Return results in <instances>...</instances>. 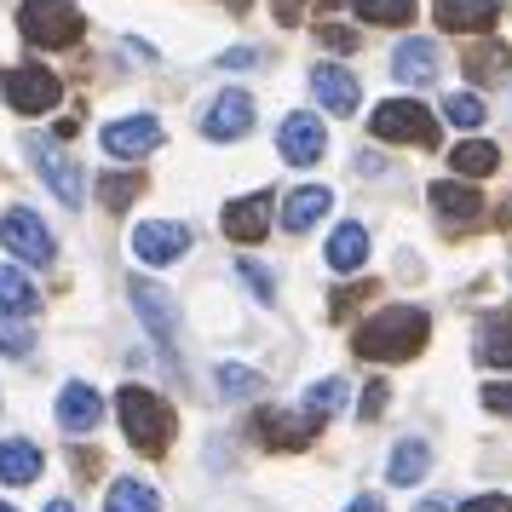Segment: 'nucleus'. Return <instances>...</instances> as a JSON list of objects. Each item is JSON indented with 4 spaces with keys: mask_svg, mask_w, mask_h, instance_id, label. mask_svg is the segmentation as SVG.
<instances>
[{
    "mask_svg": "<svg viewBox=\"0 0 512 512\" xmlns=\"http://www.w3.org/2000/svg\"><path fill=\"white\" fill-rule=\"evenodd\" d=\"M0 512H12V507H6V501H0Z\"/></svg>",
    "mask_w": 512,
    "mask_h": 512,
    "instance_id": "nucleus-47",
    "label": "nucleus"
},
{
    "mask_svg": "<svg viewBox=\"0 0 512 512\" xmlns=\"http://www.w3.org/2000/svg\"><path fill=\"white\" fill-rule=\"evenodd\" d=\"M225 6H231V12H248V0H225Z\"/></svg>",
    "mask_w": 512,
    "mask_h": 512,
    "instance_id": "nucleus-43",
    "label": "nucleus"
},
{
    "mask_svg": "<svg viewBox=\"0 0 512 512\" xmlns=\"http://www.w3.org/2000/svg\"><path fill=\"white\" fill-rule=\"evenodd\" d=\"M47 512H75V501H47Z\"/></svg>",
    "mask_w": 512,
    "mask_h": 512,
    "instance_id": "nucleus-42",
    "label": "nucleus"
},
{
    "mask_svg": "<svg viewBox=\"0 0 512 512\" xmlns=\"http://www.w3.org/2000/svg\"><path fill=\"white\" fill-rule=\"evenodd\" d=\"M386 472H392V484H397V489H415L420 478L432 472V443H426V438H403V443L392 449Z\"/></svg>",
    "mask_w": 512,
    "mask_h": 512,
    "instance_id": "nucleus-23",
    "label": "nucleus"
},
{
    "mask_svg": "<svg viewBox=\"0 0 512 512\" xmlns=\"http://www.w3.org/2000/svg\"><path fill=\"white\" fill-rule=\"evenodd\" d=\"M478 363L512 369V317L507 311H489L484 323H478Z\"/></svg>",
    "mask_w": 512,
    "mask_h": 512,
    "instance_id": "nucleus-22",
    "label": "nucleus"
},
{
    "mask_svg": "<svg viewBox=\"0 0 512 512\" xmlns=\"http://www.w3.org/2000/svg\"><path fill=\"white\" fill-rule=\"evenodd\" d=\"M369 127H374V139H386V144H420V150L438 144V116L426 104H415V98H386L369 116Z\"/></svg>",
    "mask_w": 512,
    "mask_h": 512,
    "instance_id": "nucleus-4",
    "label": "nucleus"
},
{
    "mask_svg": "<svg viewBox=\"0 0 512 512\" xmlns=\"http://www.w3.org/2000/svg\"><path fill=\"white\" fill-rule=\"evenodd\" d=\"M426 334H432V317L420 305H386L380 317H369L351 334V351L369 363H409V357H420Z\"/></svg>",
    "mask_w": 512,
    "mask_h": 512,
    "instance_id": "nucleus-1",
    "label": "nucleus"
},
{
    "mask_svg": "<svg viewBox=\"0 0 512 512\" xmlns=\"http://www.w3.org/2000/svg\"><path fill=\"white\" fill-rule=\"evenodd\" d=\"M219 225H225L231 242H259V236L271 231V196H265V190H259V196H236Z\"/></svg>",
    "mask_w": 512,
    "mask_h": 512,
    "instance_id": "nucleus-17",
    "label": "nucleus"
},
{
    "mask_svg": "<svg viewBox=\"0 0 512 512\" xmlns=\"http://www.w3.org/2000/svg\"><path fill=\"white\" fill-rule=\"evenodd\" d=\"M162 139H167V133H162V121H156V116H121V121H110V127H104V150H110V156H121V162L150 156Z\"/></svg>",
    "mask_w": 512,
    "mask_h": 512,
    "instance_id": "nucleus-10",
    "label": "nucleus"
},
{
    "mask_svg": "<svg viewBox=\"0 0 512 512\" xmlns=\"http://www.w3.org/2000/svg\"><path fill=\"white\" fill-rule=\"evenodd\" d=\"M501 219H507V225H512V196H507V213H501Z\"/></svg>",
    "mask_w": 512,
    "mask_h": 512,
    "instance_id": "nucleus-44",
    "label": "nucleus"
},
{
    "mask_svg": "<svg viewBox=\"0 0 512 512\" xmlns=\"http://www.w3.org/2000/svg\"><path fill=\"white\" fill-rule=\"evenodd\" d=\"M248 64H265V52L242 47V52H225V58H219V70H248Z\"/></svg>",
    "mask_w": 512,
    "mask_h": 512,
    "instance_id": "nucleus-39",
    "label": "nucleus"
},
{
    "mask_svg": "<svg viewBox=\"0 0 512 512\" xmlns=\"http://www.w3.org/2000/svg\"><path fill=\"white\" fill-rule=\"evenodd\" d=\"M104 512H162V489L144 478H116L104 489Z\"/></svg>",
    "mask_w": 512,
    "mask_h": 512,
    "instance_id": "nucleus-24",
    "label": "nucleus"
},
{
    "mask_svg": "<svg viewBox=\"0 0 512 512\" xmlns=\"http://www.w3.org/2000/svg\"><path fill=\"white\" fill-rule=\"evenodd\" d=\"M185 248H190V231L185 225H167V219H150V225L133 231V254L144 265H173V259H185Z\"/></svg>",
    "mask_w": 512,
    "mask_h": 512,
    "instance_id": "nucleus-13",
    "label": "nucleus"
},
{
    "mask_svg": "<svg viewBox=\"0 0 512 512\" xmlns=\"http://www.w3.org/2000/svg\"><path fill=\"white\" fill-rule=\"evenodd\" d=\"M328 265L346 277V271H363L369 265V231L363 225H340V231L328 236Z\"/></svg>",
    "mask_w": 512,
    "mask_h": 512,
    "instance_id": "nucleus-25",
    "label": "nucleus"
},
{
    "mask_svg": "<svg viewBox=\"0 0 512 512\" xmlns=\"http://www.w3.org/2000/svg\"><path fill=\"white\" fill-rule=\"evenodd\" d=\"M461 512H512L507 495H472V501H461Z\"/></svg>",
    "mask_w": 512,
    "mask_h": 512,
    "instance_id": "nucleus-40",
    "label": "nucleus"
},
{
    "mask_svg": "<svg viewBox=\"0 0 512 512\" xmlns=\"http://www.w3.org/2000/svg\"><path fill=\"white\" fill-rule=\"evenodd\" d=\"M0 351H6V357H29V351H35L29 317H0Z\"/></svg>",
    "mask_w": 512,
    "mask_h": 512,
    "instance_id": "nucleus-33",
    "label": "nucleus"
},
{
    "mask_svg": "<svg viewBox=\"0 0 512 512\" xmlns=\"http://www.w3.org/2000/svg\"><path fill=\"white\" fill-rule=\"evenodd\" d=\"M346 403H351V386H346V380H317V386L305 392V403H300V409H311L317 420H328V415H340Z\"/></svg>",
    "mask_w": 512,
    "mask_h": 512,
    "instance_id": "nucleus-29",
    "label": "nucleus"
},
{
    "mask_svg": "<svg viewBox=\"0 0 512 512\" xmlns=\"http://www.w3.org/2000/svg\"><path fill=\"white\" fill-rule=\"evenodd\" d=\"M139 190H144L139 173H104V179H98V202H104V208H127Z\"/></svg>",
    "mask_w": 512,
    "mask_h": 512,
    "instance_id": "nucleus-32",
    "label": "nucleus"
},
{
    "mask_svg": "<svg viewBox=\"0 0 512 512\" xmlns=\"http://www.w3.org/2000/svg\"><path fill=\"white\" fill-rule=\"evenodd\" d=\"M0 98L18 110V116H47L58 110V98H64V81L41 64H12V70H0Z\"/></svg>",
    "mask_w": 512,
    "mask_h": 512,
    "instance_id": "nucleus-5",
    "label": "nucleus"
},
{
    "mask_svg": "<svg viewBox=\"0 0 512 512\" xmlns=\"http://www.w3.org/2000/svg\"><path fill=\"white\" fill-rule=\"evenodd\" d=\"M41 466H47V455H41L29 438H0V484H12V489L35 484Z\"/></svg>",
    "mask_w": 512,
    "mask_h": 512,
    "instance_id": "nucleus-20",
    "label": "nucleus"
},
{
    "mask_svg": "<svg viewBox=\"0 0 512 512\" xmlns=\"http://www.w3.org/2000/svg\"><path fill=\"white\" fill-rule=\"evenodd\" d=\"M334 208V196H328L323 185H305V190H294L288 196V208H282V231H294V236H305L311 225H323V213Z\"/></svg>",
    "mask_w": 512,
    "mask_h": 512,
    "instance_id": "nucleus-21",
    "label": "nucleus"
},
{
    "mask_svg": "<svg viewBox=\"0 0 512 512\" xmlns=\"http://www.w3.org/2000/svg\"><path fill=\"white\" fill-rule=\"evenodd\" d=\"M277 150H282V162H294V167L317 162V156L328 150L323 121H317V116H288V121H282V133H277Z\"/></svg>",
    "mask_w": 512,
    "mask_h": 512,
    "instance_id": "nucleus-15",
    "label": "nucleus"
},
{
    "mask_svg": "<svg viewBox=\"0 0 512 512\" xmlns=\"http://www.w3.org/2000/svg\"><path fill=\"white\" fill-rule=\"evenodd\" d=\"M432 208H438V219L449 225V231H466V225H478V219H484V196H478L472 185L438 179V185H432Z\"/></svg>",
    "mask_w": 512,
    "mask_h": 512,
    "instance_id": "nucleus-14",
    "label": "nucleus"
},
{
    "mask_svg": "<svg viewBox=\"0 0 512 512\" xmlns=\"http://www.w3.org/2000/svg\"><path fill=\"white\" fill-rule=\"evenodd\" d=\"M317 35H323V47H334V52H357V35H351V29H340V24H323Z\"/></svg>",
    "mask_w": 512,
    "mask_h": 512,
    "instance_id": "nucleus-37",
    "label": "nucleus"
},
{
    "mask_svg": "<svg viewBox=\"0 0 512 512\" xmlns=\"http://www.w3.org/2000/svg\"><path fill=\"white\" fill-rule=\"evenodd\" d=\"M438 41H426V35H415V41H397L392 52V75L397 81H409V87H432L438 81Z\"/></svg>",
    "mask_w": 512,
    "mask_h": 512,
    "instance_id": "nucleus-16",
    "label": "nucleus"
},
{
    "mask_svg": "<svg viewBox=\"0 0 512 512\" xmlns=\"http://www.w3.org/2000/svg\"><path fill=\"white\" fill-rule=\"evenodd\" d=\"M236 271H242V282H248V288H254V294H259V305H271V294H277V288H271V277H265L259 265H248V259H242Z\"/></svg>",
    "mask_w": 512,
    "mask_h": 512,
    "instance_id": "nucleus-35",
    "label": "nucleus"
},
{
    "mask_svg": "<svg viewBox=\"0 0 512 512\" xmlns=\"http://www.w3.org/2000/svg\"><path fill=\"white\" fill-rule=\"evenodd\" d=\"M507 64H512V58H507L501 41H489V47L478 41V47L466 52V75H472V81H495V75H507Z\"/></svg>",
    "mask_w": 512,
    "mask_h": 512,
    "instance_id": "nucleus-30",
    "label": "nucleus"
},
{
    "mask_svg": "<svg viewBox=\"0 0 512 512\" xmlns=\"http://www.w3.org/2000/svg\"><path fill=\"white\" fill-rule=\"evenodd\" d=\"M484 409H495V415H512V380H501V386H484Z\"/></svg>",
    "mask_w": 512,
    "mask_h": 512,
    "instance_id": "nucleus-38",
    "label": "nucleus"
},
{
    "mask_svg": "<svg viewBox=\"0 0 512 512\" xmlns=\"http://www.w3.org/2000/svg\"><path fill=\"white\" fill-rule=\"evenodd\" d=\"M116 415H121V432L133 438L139 455H167V443H173V409L150 386H121Z\"/></svg>",
    "mask_w": 512,
    "mask_h": 512,
    "instance_id": "nucleus-2",
    "label": "nucleus"
},
{
    "mask_svg": "<svg viewBox=\"0 0 512 512\" xmlns=\"http://www.w3.org/2000/svg\"><path fill=\"white\" fill-rule=\"evenodd\" d=\"M323 6H340V0H323Z\"/></svg>",
    "mask_w": 512,
    "mask_h": 512,
    "instance_id": "nucleus-46",
    "label": "nucleus"
},
{
    "mask_svg": "<svg viewBox=\"0 0 512 512\" xmlns=\"http://www.w3.org/2000/svg\"><path fill=\"white\" fill-rule=\"evenodd\" d=\"M380 409H386V380H369V386H363V403H357V415L374 420Z\"/></svg>",
    "mask_w": 512,
    "mask_h": 512,
    "instance_id": "nucleus-36",
    "label": "nucleus"
},
{
    "mask_svg": "<svg viewBox=\"0 0 512 512\" xmlns=\"http://www.w3.org/2000/svg\"><path fill=\"white\" fill-rule=\"evenodd\" d=\"M213 386H219V397L242 403V397H259V392H265V374H259V369H242V363H219V369H213Z\"/></svg>",
    "mask_w": 512,
    "mask_h": 512,
    "instance_id": "nucleus-28",
    "label": "nucleus"
},
{
    "mask_svg": "<svg viewBox=\"0 0 512 512\" xmlns=\"http://www.w3.org/2000/svg\"><path fill=\"white\" fill-rule=\"evenodd\" d=\"M346 512H386V501H380V495H357Z\"/></svg>",
    "mask_w": 512,
    "mask_h": 512,
    "instance_id": "nucleus-41",
    "label": "nucleus"
},
{
    "mask_svg": "<svg viewBox=\"0 0 512 512\" xmlns=\"http://www.w3.org/2000/svg\"><path fill=\"white\" fill-rule=\"evenodd\" d=\"M127 294H133V311L144 317V328L156 334V346H162V357L173 363V340H179V311H173V300H167L156 282H144V277H133L127 282Z\"/></svg>",
    "mask_w": 512,
    "mask_h": 512,
    "instance_id": "nucleus-8",
    "label": "nucleus"
},
{
    "mask_svg": "<svg viewBox=\"0 0 512 512\" xmlns=\"http://www.w3.org/2000/svg\"><path fill=\"white\" fill-rule=\"evenodd\" d=\"M248 127H254V98L248 93H219L208 104V116H202V133H208L213 144H231V139H242V133H248Z\"/></svg>",
    "mask_w": 512,
    "mask_h": 512,
    "instance_id": "nucleus-11",
    "label": "nucleus"
},
{
    "mask_svg": "<svg viewBox=\"0 0 512 512\" xmlns=\"http://www.w3.org/2000/svg\"><path fill=\"white\" fill-rule=\"evenodd\" d=\"M443 121H455V127L472 133V127H484V104H478L472 93H449L443 98Z\"/></svg>",
    "mask_w": 512,
    "mask_h": 512,
    "instance_id": "nucleus-34",
    "label": "nucleus"
},
{
    "mask_svg": "<svg viewBox=\"0 0 512 512\" xmlns=\"http://www.w3.org/2000/svg\"><path fill=\"white\" fill-rule=\"evenodd\" d=\"M357 18L363 24H409L415 0H357Z\"/></svg>",
    "mask_w": 512,
    "mask_h": 512,
    "instance_id": "nucleus-31",
    "label": "nucleus"
},
{
    "mask_svg": "<svg viewBox=\"0 0 512 512\" xmlns=\"http://www.w3.org/2000/svg\"><path fill=\"white\" fill-rule=\"evenodd\" d=\"M35 311H41L35 282L24 271H12V265H0V317H35Z\"/></svg>",
    "mask_w": 512,
    "mask_h": 512,
    "instance_id": "nucleus-26",
    "label": "nucleus"
},
{
    "mask_svg": "<svg viewBox=\"0 0 512 512\" xmlns=\"http://www.w3.org/2000/svg\"><path fill=\"white\" fill-rule=\"evenodd\" d=\"M0 242H6V254H18L24 265H52V259H58L52 231L29 208H12L6 219H0Z\"/></svg>",
    "mask_w": 512,
    "mask_h": 512,
    "instance_id": "nucleus-6",
    "label": "nucleus"
},
{
    "mask_svg": "<svg viewBox=\"0 0 512 512\" xmlns=\"http://www.w3.org/2000/svg\"><path fill=\"white\" fill-rule=\"evenodd\" d=\"M432 6H438V24L455 35H484L501 18V0H432Z\"/></svg>",
    "mask_w": 512,
    "mask_h": 512,
    "instance_id": "nucleus-18",
    "label": "nucleus"
},
{
    "mask_svg": "<svg viewBox=\"0 0 512 512\" xmlns=\"http://www.w3.org/2000/svg\"><path fill=\"white\" fill-rule=\"evenodd\" d=\"M311 93H317V104H323L328 116H357V104H363L357 75L340 70V64H317L311 70Z\"/></svg>",
    "mask_w": 512,
    "mask_h": 512,
    "instance_id": "nucleus-12",
    "label": "nucleus"
},
{
    "mask_svg": "<svg viewBox=\"0 0 512 512\" xmlns=\"http://www.w3.org/2000/svg\"><path fill=\"white\" fill-rule=\"evenodd\" d=\"M426 512H443V507H438V501H432V507H426Z\"/></svg>",
    "mask_w": 512,
    "mask_h": 512,
    "instance_id": "nucleus-45",
    "label": "nucleus"
},
{
    "mask_svg": "<svg viewBox=\"0 0 512 512\" xmlns=\"http://www.w3.org/2000/svg\"><path fill=\"white\" fill-rule=\"evenodd\" d=\"M29 156H35V173L52 185V196L64 202V208H81V196H87V179H81V162H70L64 150L52 139H29Z\"/></svg>",
    "mask_w": 512,
    "mask_h": 512,
    "instance_id": "nucleus-7",
    "label": "nucleus"
},
{
    "mask_svg": "<svg viewBox=\"0 0 512 512\" xmlns=\"http://www.w3.org/2000/svg\"><path fill=\"white\" fill-rule=\"evenodd\" d=\"M265 449H305V443L323 432V420L311 415V409H294V415H277V409H259L254 426H248Z\"/></svg>",
    "mask_w": 512,
    "mask_h": 512,
    "instance_id": "nucleus-9",
    "label": "nucleus"
},
{
    "mask_svg": "<svg viewBox=\"0 0 512 512\" xmlns=\"http://www.w3.org/2000/svg\"><path fill=\"white\" fill-rule=\"evenodd\" d=\"M98 420H104V403L87 380H70L64 392H58V426L64 432H93Z\"/></svg>",
    "mask_w": 512,
    "mask_h": 512,
    "instance_id": "nucleus-19",
    "label": "nucleus"
},
{
    "mask_svg": "<svg viewBox=\"0 0 512 512\" xmlns=\"http://www.w3.org/2000/svg\"><path fill=\"white\" fill-rule=\"evenodd\" d=\"M18 29L35 47H75L81 41V12L75 0H18Z\"/></svg>",
    "mask_w": 512,
    "mask_h": 512,
    "instance_id": "nucleus-3",
    "label": "nucleus"
},
{
    "mask_svg": "<svg viewBox=\"0 0 512 512\" xmlns=\"http://www.w3.org/2000/svg\"><path fill=\"white\" fill-rule=\"evenodd\" d=\"M449 167H455L461 179H484V173H495V167H501V150H495V144H484V139H466V144H455V150H449Z\"/></svg>",
    "mask_w": 512,
    "mask_h": 512,
    "instance_id": "nucleus-27",
    "label": "nucleus"
}]
</instances>
